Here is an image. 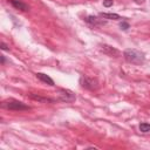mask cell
<instances>
[{
	"label": "cell",
	"mask_w": 150,
	"mask_h": 150,
	"mask_svg": "<svg viewBox=\"0 0 150 150\" xmlns=\"http://www.w3.org/2000/svg\"><path fill=\"white\" fill-rule=\"evenodd\" d=\"M123 56H124L127 62L132 63V64H143L145 61L144 54L137 49H134V48H127L123 52Z\"/></svg>",
	"instance_id": "cell-1"
},
{
	"label": "cell",
	"mask_w": 150,
	"mask_h": 150,
	"mask_svg": "<svg viewBox=\"0 0 150 150\" xmlns=\"http://www.w3.org/2000/svg\"><path fill=\"white\" fill-rule=\"evenodd\" d=\"M1 107L5 108V109L15 110V111H22V110H29V109H30V108H29L28 105H26L25 103L18 101V100H14V98H8V100L2 101Z\"/></svg>",
	"instance_id": "cell-2"
},
{
	"label": "cell",
	"mask_w": 150,
	"mask_h": 150,
	"mask_svg": "<svg viewBox=\"0 0 150 150\" xmlns=\"http://www.w3.org/2000/svg\"><path fill=\"white\" fill-rule=\"evenodd\" d=\"M56 95H57L56 100L60 102H73L76 100L75 94L69 89H59L56 91Z\"/></svg>",
	"instance_id": "cell-3"
},
{
	"label": "cell",
	"mask_w": 150,
	"mask_h": 150,
	"mask_svg": "<svg viewBox=\"0 0 150 150\" xmlns=\"http://www.w3.org/2000/svg\"><path fill=\"white\" fill-rule=\"evenodd\" d=\"M80 84H81V87H83L84 89H88V90H95L98 88L97 80L94 77H89V76H82L80 79Z\"/></svg>",
	"instance_id": "cell-4"
},
{
	"label": "cell",
	"mask_w": 150,
	"mask_h": 150,
	"mask_svg": "<svg viewBox=\"0 0 150 150\" xmlns=\"http://www.w3.org/2000/svg\"><path fill=\"white\" fill-rule=\"evenodd\" d=\"M100 50L103 52L105 55L111 56V57H112V56H114V57H117V56L121 55V53H120L118 49H116L115 47L109 46V45H100Z\"/></svg>",
	"instance_id": "cell-5"
},
{
	"label": "cell",
	"mask_w": 150,
	"mask_h": 150,
	"mask_svg": "<svg viewBox=\"0 0 150 150\" xmlns=\"http://www.w3.org/2000/svg\"><path fill=\"white\" fill-rule=\"evenodd\" d=\"M84 20H86L87 23H89L90 26H94V27H101V26L105 25V20L100 19V18L94 16V15H88Z\"/></svg>",
	"instance_id": "cell-6"
},
{
	"label": "cell",
	"mask_w": 150,
	"mask_h": 150,
	"mask_svg": "<svg viewBox=\"0 0 150 150\" xmlns=\"http://www.w3.org/2000/svg\"><path fill=\"white\" fill-rule=\"evenodd\" d=\"M9 2H11V5H12L15 9H20V11H22V12L29 11V6H28L27 4H25L23 1H21V0H9Z\"/></svg>",
	"instance_id": "cell-7"
},
{
	"label": "cell",
	"mask_w": 150,
	"mask_h": 150,
	"mask_svg": "<svg viewBox=\"0 0 150 150\" xmlns=\"http://www.w3.org/2000/svg\"><path fill=\"white\" fill-rule=\"evenodd\" d=\"M29 97L34 101H38V102H41V103H53V102H56L57 100H54V98H50V97H43V96H40V95H36V94H29Z\"/></svg>",
	"instance_id": "cell-8"
},
{
	"label": "cell",
	"mask_w": 150,
	"mask_h": 150,
	"mask_svg": "<svg viewBox=\"0 0 150 150\" xmlns=\"http://www.w3.org/2000/svg\"><path fill=\"white\" fill-rule=\"evenodd\" d=\"M35 75H36V77H38L40 81H42V82H45V83H47V84H49V86H54V81H53V79H52L50 76H48L47 74H43V73H36Z\"/></svg>",
	"instance_id": "cell-9"
},
{
	"label": "cell",
	"mask_w": 150,
	"mask_h": 150,
	"mask_svg": "<svg viewBox=\"0 0 150 150\" xmlns=\"http://www.w3.org/2000/svg\"><path fill=\"white\" fill-rule=\"evenodd\" d=\"M100 16H102L103 19H108V20H121L122 18L116 14V13H100Z\"/></svg>",
	"instance_id": "cell-10"
},
{
	"label": "cell",
	"mask_w": 150,
	"mask_h": 150,
	"mask_svg": "<svg viewBox=\"0 0 150 150\" xmlns=\"http://www.w3.org/2000/svg\"><path fill=\"white\" fill-rule=\"evenodd\" d=\"M139 130L142 131V132H149L150 131V124L149 123H141L139 124Z\"/></svg>",
	"instance_id": "cell-11"
},
{
	"label": "cell",
	"mask_w": 150,
	"mask_h": 150,
	"mask_svg": "<svg viewBox=\"0 0 150 150\" xmlns=\"http://www.w3.org/2000/svg\"><path fill=\"white\" fill-rule=\"evenodd\" d=\"M129 27H130V25H129L127 21H122V22L120 23V28H121L122 30H128Z\"/></svg>",
	"instance_id": "cell-12"
},
{
	"label": "cell",
	"mask_w": 150,
	"mask_h": 150,
	"mask_svg": "<svg viewBox=\"0 0 150 150\" xmlns=\"http://www.w3.org/2000/svg\"><path fill=\"white\" fill-rule=\"evenodd\" d=\"M112 0H104L103 1V6L104 7H110V6H112Z\"/></svg>",
	"instance_id": "cell-13"
},
{
	"label": "cell",
	"mask_w": 150,
	"mask_h": 150,
	"mask_svg": "<svg viewBox=\"0 0 150 150\" xmlns=\"http://www.w3.org/2000/svg\"><path fill=\"white\" fill-rule=\"evenodd\" d=\"M0 46H1V49H2V50H9L8 46H7L5 42H1V43H0Z\"/></svg>",
	"instance_id": "cell-14"
},
{
	"label": "cell",
	"mask_w": 150,
	"mask_h": 150,
	"mask_svg": "<svg viewBox=\"0 0 150 150\" xmlns=\"http://www.w3.org/2000/svg\"><path fill=\"white\" fill-rule=\"evenodd\" d=\"M5 61H6V59H5V55H1V63L4 64V63H5Z\"/></svg>",
	"instance_id": "cell-15"
}]
</instances>
